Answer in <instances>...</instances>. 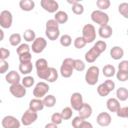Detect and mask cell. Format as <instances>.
Masks as SVG:
<instances>
[{
  "label": "cell",
  "mask_w": 128,
  "mask_h": 128,
  "mask_svg": "<svg viewBox=\"0 0 128 128\" xmlns=\"http://www.w3.org/2000/svg\"><path fill=\"white\" fill-rule=\"evenodd\" d=\"M106 44L102 40L98 41L85 54V58L88 62H94L100 54L106 49Z\"/></svg>",
  "instance_id": "6da1fadb"
},
{
  "label": "cell",
  "mask_w": 128,
  "mask_h": 128,
  "mask_svg": "<svg viewBox=\"0 0 128 128\" xmlns=\"http://www.w3.org/2000/svg\"><path fill=\"white\" fill-rule=\"evenodd\" d=\"M46 34L52 40H54L58 38L60 34L58 24L55 20H50L46 22Z\"/></svg>",
  "instance_id": "7a4b0ae2"
},
{
  "label": "cell",
  "mask_w": 128,
  "mask_h": 128,
  "mask_svg": "<svg viewBox=\"0 0 128 128\" xmlns=\"http://www.w3.org/2000/svg\"><path fill=\"white\" fill-rule=\"evenodd\" d=\"M38 78L45 80L50 82H52L58 79V74L57 70L54 68L48 67L44 70L36 71Z\"/></svg>",
  "instance_id": "3957f363"
},
{
  "label": "cell",
  "mask_w": 128,
  "mask_h": 128,
  "mask_svg": "<svg viewBox=\"0 0 128 128\" xmlns=\"http://www.w3.org/2000/svg\"><path fill=\"white\" fill-rule=\"evenodd\" d=\"M99 69L96 66H92L87 70L85 79L86 82L90 85L95 84L98 80Z\"/></svg>",
  "instance_id": "277c9868"
},
{
  "label": "cell",
  "mask_w": 128,
  "mask_h": 128,
  "mask_svg": "<svg viewBox=\"0 0 128 128\" xmlns=\"http://www.w3.org/2000/svg\"><path fill=\"white\" fill-rule=\"evenodd\" d=\"M74 60L71 58H66L60 67L61 74L64 78H69L72 74Z\"/></svg>",
  "instance_id": "5b68a950"
},
{
  "label": "cell",
  "mask_w": 128,
  "mask_h": 128,
  "mask_svg": "<svg viewBox=\"0 0 128 128\" xmlns=\"http://www.w3.org/2000/svg\"><path fill=\"white\" fill-rule=\"evenodd\" d=\"M91 18L94 22L102 26L106 25L109 20L106 14L98 10H94L92 12Z\"/></svg>",
  "instance_id": "8992f818"
},
{
  "label": "cell",
  "mask_w": 128,
  "mask_h": 128,
  "mask_svg": "<svg viewBox=\"0 0 128 128\" xmlns=\"http://www.w3.org/2000/svg\"><path fill=\"white\" fill-rule=\"evenodd\" d=\"M114 88V82L110 80H106L104 82L100 84L97 88V92L101 96H106Z\"/></svg>",
  "instance_id": "52a82bcc"
},
{
  "label": "cell",
  "mask_w": 128,
  "mask_h": 128,
  "mask_svg": "<svg viewBox=\"0 0 128 128\" xmlns=\"http://www.w3.org/2000/svg\"><path fill=\"white\" fill-rule=\"evenodd\" d=\"M82 36L86 42L90 43L93 42L96 37L94 27L91 24L85 25L82 29Z\"/></svg>",
  "instance_id": "ba28073f"
},
{
  "label": "cell",
  "mask_w": 128,
  "mask_h": 128,
  "mask_svg": "<svg viewBox=\"0 0 128 128\" xmlns=\"http://www.w3.org/2000/svg\"><path fill=\"white\" fill-rule=\"evenodd\" d=\"M49 86L44 82H38L33 90V94L38 98L43 97L48 91Z\"/></svg>",
  "instance_id": "9c48e42d"
},
{
  "label": "cell",
  "mask_w": 128,
  "mask_h": 128,
  "mask_svg": "<svg viewBox=\"0 0 128 128\" xmlns=\"http://www.w3.org/2000/svg\"><path fill=\"white\" fill-rule=\"evenodd\" d=\"M38 118V114L36 112L32 111L30 109L27 110L22 118V122L24 125L28 126L32 124Z\"/></svg>",
  "instance_id": "30bf717a"
},
{
  "label": "cell",
  "mask_w": 128,
  "mask_h": 128,
  "mask_svg": "<svg viewBox=\"0 0 128 128\" xmlns=\"http://www.w3.org/2000/svg\"><path fill=\"white\" fill-rule=\"evenodd\" d=\"M12 15L9 11L6 10L2 11L0 16V26L5 28H9L12 25Z\"/></svg>",
  "instance_id": "8fae6325"
},
{
  "label": "cell",
  "mask_w": 128,
  "mask_h": 128,
  "mask_svg": "<svg viewBox=\"0 0 128 128\" xmlns=\"http://www.w3.org/2000/svg\"><path fill=\"white\" fill-rule=\"evenodd\" d=\"M2 125L5 128H18L20 126V124L19 121L15 118L8 116L3 118Z\"/></svg>",
  "instance_id": "7c38bea8"
},
{
  "label": "cell",
  "mask_w": 128,
  "mask_h": 128,
  "mask_svg": "<svg viewBox=\"0 0 128 128\" xmlns=\"http://www.w3.org/2000/svg\"><path fill=\"white\" fill-rule=\"evenodd\" d=\"M46 46V41L43 38H38L33 42L32 48V51L35 53H40Z\"/></svg>",
  "instance_id": "4fadbf2b"
},
{
  "label": "cell",
  "mask_w": 128,
  "mask_h": 128,
  "mask_svg": "<svg viewBox=\"0 0 128 128\" xmlns=\"http://www.w3.org/2000/svg\"><path fill=\"white\" fill-rule=\"evenodd\" d=\"M10 90L14 96L18 98L23 97L26 93V88L18 84L12 85L10 88Z\"/></svg>",
  "instance_id": "5bb4252c"
},
{
  "label": "cell",
  "mask_w": 128,
  "mask_h": 128,
  "mask_svg": "<svg viewBox=\"0 0 128 128\" xmlns=\"http://www.w3.org/2000/svg\"><path fill=\"white\" fill-rule=\"evenodd\" d=\"M70 102L71 106L74 110H79L84 104L82 95L78 92L73 94L70 98Z\"/></svg>",
  "instance_id": "9a60e30c"
},
{
  "label": "cell",
  "mask_w": 128,
  "mask_h": 128,
  "mask_svg": "<svg viewBox=\"0 0 128 128\" xmlns=\"http://www.w3.org/2000/svg\"><path fill=\"white\" fill-rule=\"evenodd\" d=\"M40 4L44 10L51 13L56 12L58 7L57 2L54 0H42Z\"/></svg>",
  "instance_id": "2e32d148"
},
{
  "label": "cell",
  "mask_w": 128,
  "mask_h": 128,
  "mask_svg": "<svg viewBox=\"0 0 128 128\" xmlns=\"http://www.w3.org/2000/svg\"><path fill=\"white\" fill-rule=\"evenodd\" d=\"M96 122L101 126H107L110 123L111 117L108 113L102 112L97 116Z\"/></svg>",
  "instance_id": "e0dca14e"
},
{
  "label": "cell",
  "mask_w": 128,
  "mask_h": 128,
  "mask_svg": "<svg viewBox=\"0 0 128 128\" xmlns=\"http://www.w3.org/2000/svg\"><path fill=\"white\" fill-rule=\"evenodd\" d=\"M20 78L19 74L14 70L10 71L6 76V79L7 82L12 84H18Z\"/></svg>",
  "instance_id": "ac0fdd59"
},
{
  "label": "cell",
  "mask_w": 128,
  "mask_h": 128,
  "mask_svg": "<svg viewBox=\"0 0 128 128\" xmlns=\"http://www.w3.org/2000/svg\"><path fill=\"white\" fill-rule=\"evenodd\" d=\"M78 111L80 116L81 118L86 119L90 116L92 112V109L88 104L84 103Z\"/></svg>",
  "instance_id": "d6986e66"
},
{
  "label": "cell",
  "mask_w": 128,
  "mask_h": 128,
  "mask_svg": "<svg viewBox=\"0 0 128 128\" xmlns=\"http://www.w3.org/2000/svg\"><path fill=\"white\" fill-rule=\"evenodd\" d=\"M112 32L111 27L108 25H104L100 26L98 30V34L100 37L104 38H110Z\"/></svg>",
  "instance_id": "ffe728a7"
},
{
  "label": "cell",
  "mask_w": 128,
  "mask_h": 128,
  "mask_svg": "<svg viewBox=\"0 0 128 128\" xmlns=\"http://www.w3.org/2000/svg\"><path fill=\"white\" fill-rule=\"evenodd\" d=\"M44 108V104L41 100L32 99L30 102V109L34 112L42 110Z\"/></svg>",
  "instance_id": "44dd1931"
},
{
  "label": "cell",
  "mask_w": 128,
  "mask_h": 128,
  "mask_svg": "<svg viewBox=\"0 0 128 128\" xmlns=\"http://www.w3.org/2000/svg\"><path fill=\"white\" fill-rule=\"evenodd\" d=\"M108 108L112 112H116L120 108L119 102L116 98H110L106 102Z\"/></svg>",
  "instance_id": "7402d4cb"
},
{
  "label": "cell",
  "mask_w": 128,
  "mask_h": 128,
  "mask_svg": "<svg viewBox=\"0 0 128 128\" xmlns=\"http://www.w3.org/2000/svg\"><path fill=\"white\" fill-rule=\"evenodd\" d=\"M110 54L114 59L119 60L122 57L124 52L121 48L119 46H114L110 50Z\"/></svg>",
  "instance_id": "603a6c76"
},
{
  "label": "cell",
  "mask_w": 128,
  "mask_h": 128,
  "mask_svg": "<svg viewBox=\"0 0 128 128\" xmlns=\"http://www.w3.org/2000/svg\"><path fill=\"white\" fill-rule=\"evenodd\" d=\"M20 8L24 11H30L32 10L34 6V3L30 0H22L20 2Z\"/></svg>",
  "instance_id": "cb8c5ba5"
},
{
  "label": "cell",
  "mask_w": 128,
  "mask_h": 128,
  "mask_svg": "<svg viewBox=\"0 0 128 128\" xmlns=\"http://www.w3.org/2000/svg\"><path fill=\"white\" fill-rule=\"evenodd\" d=\"M55 20L60 24H64L68 20L67 14L63 11H59L54 16Z\"/></svg>",
  "instance_id": "d4e9b609"
},
{
  "label": "cell",
  "mask_w": 128,
  "mask_h": 128,
  "mask_svg": "<svg viewBox=\"0 0 128 128\" xmlns=\"http://www.w3.org/2000/svg\"><path fill=\"white\" fill-rule=\"evenodd\" d=\"M32 69V64L31 62L26 63V64H22L20 63L19 66V70L21 72L22 74H30Z\"/></svg>",
  "instance_id": "484cf974"
},
{
  "label": "cell",
  "mask_w": 128,
  "mask_h": 128,
  "mask_svg": "<svg viewBox=\"0 0 128 128\" xmlns=\"http://www.w3.org/2000/svg\"><path fill=\"white\" fill-rule=\"evenodd\" d=\"M102 72L106 77L112 76L115 74L114 67L111 64L106 65L103 68Z\"/></svg>",
  "instance_id": "4316f807"
},
{
  "label": "cell",
  "mask_w": 128,
  "mask_h": 128,
  "mask_svg": "<svg viewBox=\"0 0 128 128\" xmlns=\"http://www.w3.org/2000/svg\"><path fill=\"white\" fill-rule=\"evenodd\" d=\"M44 105L47 107H52L53 106L56 102V100L55 97L52 95H48L44 98L43 100Z\"/></svg>",
  "instance_id": "83f0119b"
},
{
  "label": "cell",
  "mask_w": 128,
  "mask_h": 128,
  "mask_svg": "<svg viewBox=\"0 0 128 128\" xmlns=\"http://www.w3.org/2000/svg\"><path fill=\"white\" fill-rule=\"evenodd\" d=\"M128 90L124 88H120L116 90V96L118 98L122 100H126L128 98Z\"/></svg>",
  "instance_id": "f1b7e54d"
},
{
  "label": "cell",
  "mask_w": 128,
  "mask_h": 128,
  "mask_svg": "<svg viewBox=\"0 0 128 128\" xmlns=\"http://www.w3.org/2000/svg\"><path fill=\"white\" fill-rule=\"evenodd\" d=\"M36 66L37 70L36 71H41L44 70L48 67L47 61L44 58L38 59L36 62Z\"/></svg>",
  "instance_id": "f546056e"
},
{
  "label": "cell",
  "mask_w": 128,
  "mask_h": 128,
  "mask_svg": "<svg viewBox=\"0 0 128 128\" xmlns=\"http://www.w3.org/2000/svg\"><path fill=\"white\" fill-rule=\"evenodd\" d=\"M9 40L12 46H16L21 42L20 36L18 34H14L10 36Z\"/></svg>",
  "instance_id": "4dcf8cb0"
},
{
  "label": "cell",
  "mask_w": 128,
  "mask_h": 128,
  "mask_svg": "<svg viewBox=\"0 0 128 128\" xmlns=\"http://www.w3.org/2000/svg\"><path fill=\"white\" fill-rule=\"evenodd\" d=\"M34 32L31 30H26L24 34V38L27 42H32L35 38Z\"/></svg>",
  "instance_id": "1f68e13d"
},
{
  "label": "cell",
  "mask_w": 128,
  "mask_h": 128,
  "mask_svg": "<svg viewBox=\"0 0 128 128\" xmlns=\"http://www.w3.org/2000/svg\"><path fill=\"white\" fill-rule=\"evenodd\" d=\"M116 77L120 81H126L128 78V70H118L116 74Z\"/></svg>",
  "instance_id": "d6a6232c"
},
{
  "label": "cell",
  "mask_w": 128,
  "mask_h": 128,
  "mask_svg": "<svg viewBox=\"0 0 128 128\" xmlns=\"http://www.w3.org/2000/svg\"><path fill=\"white\" fill-rule=\"evenodd\" d=\"M31 58L32 56L30 52L24 53L19 56V60L22 64H26L30 62Z\"/></svg>",
  "instance_id": "836d02e7"
},
{
  "label": "cell",
  "mask_w": 128,
  "mask_h": 128,
  "mask_svg": "<svg viewBox=\"0 0 128 128\" xmlns=\"http://www.w3.org/2000/svg\"><path fill=\"white\" fill-rule=\"evenodd\" d=\"M97 6L101 10H106L110 6V2L108 0H98L96 2Z\"/></svg>",
  "instance_id": "e575fe53"
},
{
  "label": "cell",
  "mask_w": 128,
  "mask_h": 128,
  "mask_svg": "<svg viewBox=\"0 0 128 128\" xmlns=\"http://www.w3.org/2000/svg\"><path fill=\"white\" fill-rule=\"evenodd\" d=\"M72 114V111L70 107H66L62 110L61 115L62 117L64 120L70 119Z\"/></svg>",
  "instance_id": "d590c367"
},
{
  "label": "cell",
  "mask_w": 128,
  "mask_h": 128,
  "mask_svg": "<svg viewBox=\"0 0 128 128\" xmlns=\"http://www.w3.org/2000/svg\"><path fill=\"white\" fill-rule=\"evenodd\" d=\"M86 43V41L83 37H78L74 40V45L77 48H82L85 46Z\"/></svg>",
  "instance_id": "8d00e7d4"
},
{
  "label": "cell",
  "mask_w": 128,
  "mask_h": 128,
  "mask_svg": "<svg viewBox=\"0 0 128 128\" xmlns=\"http://www.w3.org/2000/svg\"><path fill=\"white\" fill-rule=\"evenodd\" d=\"M118 10L126 18H128V5L127 3L124 2L120 4L118 7Z\"/></svg>",
  "instance_id": "74e56055"
},
{
  "label": "cell",
  "mask_w": 128,
  "mask_h": 128,
  "mask_svg": "<svg viewBox=\"0 0 128 128\" xmlns=\"http://www.w3.org/2000/svg\"><path fill=\"white\" fill-rule=\"evenodd\" d=\"M74 68L78 71H82L85 68V64L84 62L80 60H74Z\"/></svg>",
  "instance_id": "f35d334b"
},
{
  "label": "cell",
  "mask_w": 128,
  "mask_h": 128,
  "mask_svg": "<svg viewBox=\"0 0 128 128\" xmlns=\"http://www.w3.org/2000/svg\"><path fill=\"white\" fill-rule=\"evenodd\" d=\"M60 42L62 45L63 46H68L71 44L72 38L70 36L68 35H63L60 39Z\"/></svg>",
  "instance_id": "ab89813d"
},
{
  "label": "cell",
  "mask_w": 128,
  "mask_h": 128,
  "mask_svg": "<svg viewBox=\"0 0 128 128\" xmlns=\"http://www.w3.org/2000/svg\"><path fill=\"white\" fill-rule=\"evenodd\" d=\"M34 79L32 76H26L22 79V84L26 88L32 86L34 84Z\"/></svg>",
  "instance_id": "60d3db41"
},
{
  "label": "cell",
  "mask_w": 128,
  "mask_h": 128,
  "mask_svg": "<svg viewBox=\"0 0 128 128\" xmlns=\"http://www.w3.org/2000/svg\"><path fill=\"white\" fill-rule=\"evenodd\" d=\"M16 52L20 56V54L30 52V47L26 44H22L20 45L16 50Z\"/></svg>",
  "instance_id": "b9f144b4"
},
{
  "label": "cell",
  "mask_w": 128,
  "mask_h": 128,
  "mask_svg": "<svg viewBox=\"0 0 128 128\" xmlns=\"http://www.w3.org/2000/svg\"><path fill=\"white\" fill-rule=\"evenodd\" d=\"M72 10L74 13L76 14H80L84 12V8L83 6L79 4H74L72 8Z\"/></svg>",
  "instance_id": "7bdbcfd3"
},
{
  "label": "cell",
  "mask_w": 128,
  "mask_h": 128,
  "mask_svg": "<svg viewBox=\"0 0 128 128\" xmlns=\"http://www.w3.org/2000/svg\"><path fill=\"white\" fill-rule=\"evenodd\" d=\"M52 121L56 124H60L62 122V117L61 114L58 112L54 114L52 116Z\"/></svg>",
  "instance_id": "ee69618b"
},
{
  "label": "cell",
  "mask_w": 128,
  "mask_h": 128,
  "mask_svg": "<svg viewBox=\"0 0 128 128\" xmlns=\"http://www.w3.org/2000/svg\"><path fill=\"white\" fill-rule=\"evenodd\" d=\"M128 107L126 106L124 108H120L116 111L117 115L122 118H127L128 117Z\"/></svg>",
  "instance_id": "f6af8a7d"
},
{
  "label": "cell",
  "mask_w": 128,
  "mask_h": 128,
  "mask_svg": "<svg viewBox=\"0 0 128 128\" xmlns=\"http://www.w3.org/2000/svg\"><path fill=\"white\" fill-rule=\"evenodd\" d=\"M84 120V118H81L80 116H76L73 119L72 122V126L74 128H78L80 123Z\"/></svg>",
  "instance_id": "bcb514c9"
},
{
  "label": "cell",
  "mask_w": 128,
  "mask_h": 128,
  "mask_svg": "<svg viewBox=\"0 0 128 128\" xmlns=\"http://www.w3.org/2000/svg\"><path fill=\"white\" fill-rule=\"evenodd\" d=\"M8 68V64L6 60H0V72L4 73Z\"/></svg>",
  "instance_id": "7dc6e473"
},
{
  "label": "cell",
  "mask_w": 128,
  "mask_h": 128,
  "mask_svg": "<svg viewBox=\"0 0 128 128\" xmlns=\"http://www.w3.org/2000/svg\"><path fill=\"white\" fill-rule=\"evenodd\" d=\"M0 59L1 60H4L6 58H8L10 56V51L6 48H0Z\"/></svg>",
  "instance_id": "c3c4849f"
},
{
  "label": "cell",
  "mask_w": 128,
  "mask_h": 128,
  "mask_svg": "<svg viewBox=\"0 0 128 128\" xmlns=\"http://www.w3.org/2000/svg\"><path fill=\"white\" fill-rule=\"evenodd\" d=\"M128 62L127 60H123L119 64L118 66V68L119 70H128Z\"/></svg>",
  "instance_id": "681fc988"
},
{
  "label": "cell",
  "mask_w": 128,
  "mask_h": 128,
  "mask_svg": "<svg viewBox=\"0 0 128 128\" xmlns=\"http://www.w3.org/2000/svg\"><path fill=\"white\" fill-rule=\"evenodd\" d=\"M92 128V126L89 122L84 120L80 123V125L79 126L78 128Z\"/></svg>",
  "instance_id": "f907efd6"
},
{
  "label": "cell",
  "mask_w": 128,
  "mask_h": 128,
  "mask_svg": "<svg viewBox=\"0 0 128 128\" xmlns=\"http://www.w3.org/2000/svg\"><path fill=\"white\" fill-rule=\"evenodd\" d=\"M57 127L58 126L56 125L52 124H48L46 126V128H57Z\"/></svg>",
  "instance_id": "816d5d0a"
}]
</instances>
